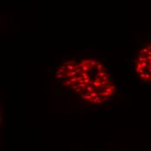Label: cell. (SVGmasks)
<instances>
[{
  "label": "cell",
  "mask_w": 151,
  "mask_h": 151,
  "mask_svg": "<svg viewBox=\"0 0 151 151\" xmlns=\"http://www.w3.org/2000/svg\"><path fill=\"white\" fill-rule=\"evenodd\" d=\"M56 76L63 86L91 104H103L116 91L105 66L95 59L67 61L58 68Z\"/></svg>",
  "instance_id": "obj_1"
},
{
  "label": "cell",
  "mask_w": 151,
  "mask_h": 151,
  "mask_svg": "<svg viewBox=\"0 0 151 151\" xmlns=\"http://www.w3.org/2000/svg\"><path fill=\"white\" fill-rule=\"evenodd\" d=\"M135 70L143 83L151 85V42L140 49L135 60Z\"/></svg>",
  "instance_id": "obj_2"
}]
</instances>
